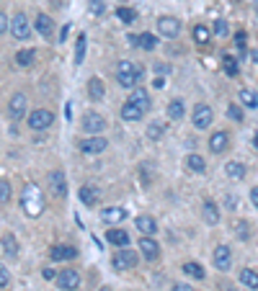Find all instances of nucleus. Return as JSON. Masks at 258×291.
<instances>
[{"label": "nucleus", "instance_id": "1", "mask_svg": "<svg viewBox=\"0 0 258 291\" xmlns=\"http://www.w3.org/2000/svg\"><path fill=\"white\" fill-rule=\"evenodd\" d=\"M21 209L26 217L36 219L39 214L44 211V196H41V188L36 183H26L23 186V193H21Z\"/></svg>", "mask_w": 258, "mask_h": 291}, {"label": "nucleus", "instance_id": "2", "mask_svg": "<svg viewBox=\"0 0 258 291\" xmlns=\"http://www.w3.org/2000/svg\"><path fill=\"white\" fill-rule=\"evenodd\" d=\"M116 80L121 88H137V83H142V70L134 67L132 62H119L116 65Z\"/></svg>", "mask_w": 258, "mask_h": 291}, {"label": "nucleus", "instance_id": "3", "mask_svg": "<svg viewBox=\"0 0 258 291\" xmlns=\"http://www.w3.org/2000/svg\"><path fill=\"white\" fill-rule=\"evenodd\" d=\"M52 124H54V114L49 109H36V111L28 114V127H31L34 132H44Z\"/></svg>", "mask_w": 258, "mask_h": 291}, {"label": "nucleus", "instance_id": "4", "mask_svg": "<svg viewBox=\"0 0 258 291\" xmlns=\"http://www.w3.org/2000/svg\"><path fill=\"white\" fill-rule=\"evenodd\" d=\"M10 34L18 41H26L28 36H31V23H28V18L23 16V13H16V16L10 18Z\"/></svg>", "mask_w": 258, "mask_h": 291}, {"label": "nucleus", "instance_id": "5", "mask_svg": "<svg viewBox=\"0 0 258 291\" xmlns=\"http://www.w3.org/2000/svg\"><path fill=\"white\" fill-rule=\"evenodd\" d=\"M57 286L62 291H75L80 286V273L75 268H62V271H59V276H57Z\"/></svg>", "mask_w": 258, "mask_h": 291}, {"label": "nucleus", "instance_id": "6", "mask_svg": "<svg viewBox=\"0 0 258 291\" xmlns=\"http://www.w3.org/2000/svg\"><path fill=\"white\" fill-rule=\"evenodd\" d=\"M212 119H215V111H212V106H207V103H196L194 116H191L194 127H196V129H207V127L212 124Z\"/></svg>", "mask_w": 258, "mask_h": 291}, {"label": "nucleus", "instance_id": "7", "mask_svg": "<svg viewBox=\"0 0 258 291\" xmlns=\"http://www.w3.org/2000/svg\"><path fill=\"white\" fill-rule=\"evenodd\" d=\"M103 129H106V119L101 114H96V111L83 114V132H88L90 137H93V134H101Z\"/></svg>", "mask_w": 258, "mask_h": 291}, {"label": "nucleus", "instance_id": "8", "mask_svg": "<svg viewBox=\"0 0 258 291\" xmlns=\"http://www.w3.org/2000/svg\"><path fill=\"white\" fill-rule=\"evenodd\" d=\"M158 34L165 36V39H176L181 34V21L173 18V16H163L158 18Z\"/></svg>", "mask_w": 258, "mask_h": 291}, {"label": "nucleus", "instance_id": "9", "mask_svg": "<svg viewBox=\"0 0 258 291\" xmlns=\"http://www.w3.org/2000/svg\"><path fill=\"white\" fill-rule=\"evenodd\" d=\"M137 266V253L129 250V248H121L116 255H114V268L116 271H127V268H134Z\"/></svg>", "mask_w": 258, "mask_h": 291}, {"label": "nucleus", "instance_id": "10", "mask_svg": "<svg viewBox=\"0 0 258 291\" xmlns=\"http://www.w3.org/2000/svg\"><path fill=\"white\" fill-rule=\"evenodd\" d=\"M28 101H26V96L23 93H16V96H10V101H8V114H10V119H16V121H21L23 116H26V106Z\"/></svg>", "mask_w": 258, "mask_h": 291}, {"label": "nucleus", "instance_id": "11", "mask_svg": "<svg viewBox=\"0 0 258 291\" xmlns=\"http://www.w3.org/2000/svg\"><path fill=\"white\" fill-rule=\"evenodd\" d=\"M47 183H49V191L54 196H65L67 193V180H65V173L62 170H52L47 175Z\"/></svg>", "mask_w": 258, "mask_h": 291}, {"label": "nucleus", "instance_id": "12", "mask_svg": "<svg viewBox=\"0 0 258 291\" xmlns=\"http://www.w3.org/2000/svg\"><path fill=\"white\" fill-rule=\"evenodd\" d=\"M140 253H142L145 260H158L160 258V245L150 237V235H142V240H140Z\"/></svg>", "mask_w": 258, "mask_h": 291}, {"label": "nucleus", "instance_id": "13", "mask_svg": "<svg viewBox=\"0 0 258 291\" xmlns=\"http://www.w3.org/2000/svg\"><path fill=\"white\" fill-rule=\"evenodd\" d=\"M230 266H233L230 248H227V245H217L215 248V268L217 271H230Z\"/></svg>", "mask_w": 258, "mask_h": 291}, {"label": "nucleus", "instance_id": "14", "mask_svg": "<svg viewBox=\"0 0 258 291\" xmlns=\"http://www.w3.org/2000/svg\"><path fill=\"white\" fill-rule=\"evenodd\" d=\"M106 145H109V142H106L103 137L93 134V137H88V140L80 142V152H85V155H98V152L106 149Z\"/></svg>", "mask_w": 258, "mask_h": 291}, {"label": "nucleus", "instance_id": "15", "mask_svg": "<svg viewBox=\"0 0 258 291\" xmlns=\"http://www.w3.org/2000/svg\"><path fill=\"white\" fill-rule=\"evenodd\" d=\"M227 147H230V134H227V132H215V134L209 137V149L215 152V155L225 152Z\"/></svg>", "mask_w": 258, "mask_h": 291}, {"label": "nucleus", "instance_id": "16", "mask_svg": "<svg viewBox=\"0 0 258 291\" xmlns=\"http://www.w3.org/2000/svg\"><path fill=\"white\" fill-rule=\"evenodd\" d=\"M101 219L106 224H121V222L127 219V209L124 206H109V209H103Z\"/></svg>", "mask_w": 258, "mask_h": 291}, {"label": "nucleus", "instance_id": "17", "mask_svg": "<svg viewBox=\"0 0 258 291\" xmlns=\"http://www.w3.org/2000/svg\"><path fill=\"white\" fill-rule=\"evenodd\" d=\"M134 227H137L142 235H150V237H153V235L158 232V222H155L153 217H150V214H140V217L134 219Z\"/></svg>", "mask_w": 258, "mask_h": 291}, {"label": "nucleus", "instance_id": "18", "mask_svg": "<svg viewBox=\"0 0 258 291\" xmlns=\"http://www.w3.org/2000/svg\"><path fill=\"white\" fill-rule=\"evenodd\" d=\"M49 255H52V260H75L78 258V248H72V245H54Z\"/></svg>", "mask_w": 258, "mask_h": 291}, {"label": "nucleus", "instance_id": "19", "mask_svg": "<svg viewBox=\"0 0 258 291\" xmlns=\"http://www.w3.org/2000/svg\"><path fill=\"white\" fill-rule=\"evenodd\" d=\"M34 28H36V31H39L44 39H47V36H52V31H54V21L47 16V13H39L36 21H34Z\"/></svg>", "mask_w": 258, "mask_h": 291}, {"label": "nucleus", "instance_id": "20", "mask_svg": "<svg viewBox=\"0 0 258 291\" xmlns=\"http://www.w3.org/2000/svg\"><path fill=\"white\" fill-rule=\"evenodd\" d=\"M142 116H145V109H140L137 103L127 101L124 106H121V119H124V121H140Z\"/></svg>", "mask_w": 258, "mask_h": 291}, {"label": "nucleus", "instance_id": "21", "mask_svg": "<svg viewBox=\"0 0 258 291\" xmlns=\"http://www.w3.org/2000/svg\"><path fill=\"white\" fill-rule=\"evenodd\" d=\"M106 240H109L111 245H116V248H127L129 245V235L124 232V229H119V227H111L109 232H106Z\"/></svg>", "mask_w": 258, "mask_h": 291}, {"label": "nucleus", "instance_id": "22", "mask_svg": "<svg viewBox=\"0 0 258 291\" xmlns=\"http://www.w3.org/2000/svg\"><path fill=\"white\" fill-rule=\"evenodd\" d=\"M88 96H90V101H103V96H106V88H103V80L101 78H90L88 80Z\"/></svg>", "mask_w": 258, "mask_h": 291}, {"label": "nucleus", "instance_id": "23", "mask_svg": "<svg viewBox=\"0 0 258 291\" xmlns=\"http://www.w3.org/2000/svg\"><path fill=\"white\" fill-rule=\"evenodd\" d=\"M129 41H134L137 47L147 49V52H153L158 47V36L155 34H140V36H129Z\"/></svg>", "mask_w": 258, "mask_h": 291}, {"label": "nucleus", "instance_id": "24", "mask_svg": "<svg viewBox=\"0 0 258 291\" xmlns=\"http://www.w3.org/2000/svg\"><path fill=\"white\" fill-rule=\"evenodd\" d=\"M78 196H80L83 206H96V204H98V191H96L93 186H80Z\"/></svg>", "mask_w": 258, "mask_h": 291}, {"label": "nucleus", "instance_id": "25", "mask_svg": "<svg viewBox=\"0 0 258 291\" xmlns=\"http://www.w3.org/2000/svg\"><path fill=\"white\" fill-rule=\"evenodd\" d=\"M0 245H3V250H5L8 258H16L18 255V240L13 237L10 232H5L3 237H0Z\"/></svg>", "mask_w": 258, "mask_h": 291}, {"label": "nucleus", "instance_id": "26", "mask_svg": "<svg viewBox=\"0 0 258 291\" xmlns=\"http://www.w3.org/2000/svg\"><path fill=\"white\" fill-rule=\"evenodd\" d=\"M225 173H227V178L240 180V178H246V165L238 162V160H233V162H227V165H225Z\"/></svg>", "mask_w": 258, "mask_h": 291}, {"label": "nucleus", "instance_id": "27", "mask_svg": "<svg viewBox=\"0 0 258 291\" xmlns=\"http://www.w3.org/2000/svg\"><path fill=\"white\" fill-rule=\"evenodd\" d=\"M34 59H36V52L34 49H18L16 52V65L18 67H31Z\"/></svg>", "mask_w": 258, "mask_h": 291}, {"label": "nucleus", "instance_id": "28", "mask_svg": "<svg viewBox=\"0 0 258 291\" xmlns=\"http://www.w3.org/2000/svg\"><path fill=\"white\" fill-rule=\"evenodd\" d=\"M184 114H186V103L181 101V98H173V101L168 103V116H171L173 121H178V119H184Z\"/></svg>", "mask_w": 258, "mask_h": 291}, {"label": "nucleus", "instance_id": "29", "mask_svg": "<svg viewBox=\"0 0 258 291\" xmlns=\"http://www.w3.org/2000/svg\"><path fill=\"white\" fill-rule=\"evenodd\" d=\"M240 284L248 286V289H258V271L243 268V271H240Z\"/></svg>", "mask_w": 258, "mask_h": 291}, {"label": "nucleus", "instance_id": "30", "mask_svg": "<svg viewBox=\"0 0 258 291\" xmlns=\"http://www.w3.org/2000/svg\"><path fill=\"white\" fill-rule=\"evenodd\" d=\"M145 134H147V140L158 142L160 137L165 134V124H163V121H150V124H147V129H145Z\"/></svg>", "mask_w": 258, "mask_h": 291}, {"label": "nucleus", "instance_id": "31", "mask_svg": "<svg viewBox=\"0 0 258 291\" xmlns=\"http://www.w3.org/2000/svg\"><path fill=\"white\" fill-rule=\"evenodd\" d=\"M204 219H207V224H212L215 227L217 222H220V211H217V204L215 201H204Z\"/></svg>", "mask_w": 258, "mask_h": 291}, {"label": "nucleus", "instance_id": "32", "mask_svg": "<svg viewBox=\"0 0 258 291\" xmlns=\"http://www.w3.org/2000/svg\"><path fill=\"white\" fill-rule=\"evenodd\" d=\"M129 101H132V103H137L140 109H145V111L150 109V96L145 93V88H134V90H132V96H129Z\"/></svg>", "mask_w": 258, "mask_h": 291}, {"label": "nucleus", "instance_id": "33", "mask_svg": "<svg viewBox=\"0 0 258 291\" xmlns=\"http://www.w3.org/2000/svg\"><path fill=\"white\" fill-rule=\"evenodd\" d=\"M181 271H184L186 276H191V279H196V281H202L204 276H207V271H204L199 263H194V260H189V263H184V268H181Z\"/></svg>", "mask_w": 258, "mask_h": 291}, {"label": "nucleus", "instance_id": "34", "mask_svg": "<svg viewBox=\"0 0 258 291\" xmlns=\"http://www.w3.org/2000/svg\"><path fill=\"white\" fill-rule=\"evenodd\" d=\"M240 103L248 106V109H258V93L251 90V88H243L240 90Z\"/></svg>", "mask_w": 258, "mask_h": 291}, {"label": "nucleus", "instance_id": "35", "mask_svg": "<svg viewBox=\"0 0 258 291\" xmlns=\"http://www.w3.org/2000/svg\"><path fill=\"white\" fill-rule=\"evenodd\" d=\"M186 167H189L191 173H204L207 170V162H204L202 155H189L186 157Z\"/></svg>", "mask_w": 258, "mask_h": 291}, {"label": "nucleus", "instance_id": "36", "mask_svg": "<svg viewBox=\"0 0 258 291\" xmlns=\"http://www.w3.org/2000/svg\"><path fill=\"white\" fill-rule=\"evenodd\" d=\"M85 47H88V39H85V34H80V36H78V44H75V65H80V62H83Z\"/></svg>", "mask_w": 258, "mask_h": 291}, {"label": "nucleus", "instance_id": "37", "mask_svg": "<svg viewBox=\"0 0 258 291\" xmlns=\"http://www.w3.org/2000/svg\"><path fill=\"white\" fill-rule=\"evenodd\" d=\"M116 16H119V21H121V23H134V18H137V13H134L132 8H124V5H121V8L116 10Z\"/></svg>", "mask_w": 258, "mask_h": 291}, {"label": "nucleus", "instance_id": "38", "mask_svg": "<svg viewBox=\"0 0 258 291\" xmlns=\"http://www.w3.org/2000/svg\"><path fill=\"white\" fill-rule=\"evenodd\" d=\"M209 36H212V34H209V28H207V26H202V23H199V26H194V39L199 41V44H207Z\"/></svg>", "mask_w": 258, "mask_h": 291}, {"label": "nucleus", "instance_id": "39", "mask_svg": "<svg viewBox=\"0 0 258 291\" xmlns=\"http://www.w3.org/2000/svg\"><path fill=\"white\" fill-rule=\"evenodd\" d=\"M235 235H238V240H248L251 237V224L248 222H238L235 224Z\"/></svg>", "mask_w": 258, "mask_h": 291}, {"label": "nucleus", "instance_id": "40", "mask_svg": "<svg viewBox=\"0 0 258 291\" xmlns=\"http://www.w3.org/2000/svg\"><path fill=\"white\" fill-rule=\"evenodd\" d=\"M8 201H10V183L0 180V204H8Z\"/></svg>", "mask_w": 258, "mask_h": 291}, {"label": "nucleus", "instance_id": "41", "mask_svg": "<svg viewBox=\"0 0 258 291\" xmlns=\"http://www.w3.org/2000/svg\"><path fill=\"white\" fill-rule=\"evenodd\" d=\"M8 286H10V273L3 263H0V289H8Z\"/></svg>", "mask_w": 258, "mask_h": 291}, {"label": "nucleus", "instance_id": "42", "mask_svg": "<svg viewBox=\"0 0 258 291\" xmlns=\"http://www.w3.org/2000/svg\"><path fill=\"white\" fill-rule=\"evenodd\" d=\"M225 72L227 75H238V62L233 57H225Z\"/></svg>", "mask_w": 258, "mask_h": 291}, {"label": "nucleus", "instance_id": "43", "mask_svg": "<svg viewBox=\"0 0 258 291\" xmlns=\"http://www.w3.org/2000/svg\"><path fill=\"white\" fill-rule=\"evenodd\" d=\"M215 34H217V36H225V34H227V21H222V18L215 21Z\"/></svg>", "mask_w": 258, "mask_h": 291}, {"label": "nucleus", "instance_id": "44", "mask_svg": "<svg viewBox=\"0 0 258 291\" xmlns=\"http://www.w3.org/2000/svg\"><path fill=\"white\" fill-rule=\"evenodd\" d=\"M90 10L96 13V16H101V13L106 10V5H103V0H90Z\"/></svg>", "mask_w": 258, "mask_h": 291}, {"label": "nucleus", "instance_id": "45", "mask_svg": "<svg viewBox=\"0 0 258 291\" xmlns=\"http://www.w3.org/2000/svg\"><path fill=\"white\" fill-rule=\"evenodd\" d=\"M227 116H230L233 121H243V111L238 109V106H230V109H227Z\"/></svg>", "mask_w": 258, "mask_h": 291}, {"label": "nucleus", "instance_id": "46", "mask_svg": "<svg viewBox=\"0 0 258 291\" xmlns=\"http://www.w3.org/2000/svg\"><path fill=\"white\" fill-rule=\"evenodd\" d=\"M8 28H10V21H8V16H5V13L0 10V36H3V34L8 31Z\"/></svg>", "mask_w": 258, "mask_h": 291}, {"label": "nucleus", "instance_id": "47", "mask_svg": "<svg viewBox=\"0 0 258 291\" xmlns=\"http://www.w3.org/2000/svg\"><path fill=\"white\" fill-rule=\"evenodd\" d=\"M235 44H238V49H246V34H243V31L235 36Z\"/></svg>", "mask_w": 258, "mask_h": 291}, {"label": "nucleus", "instance_id": "48", "mask_svg": "<svg viewBox=\"0 0 258 291\" xmlns=\"http://www.w3.org/2000/svg\"><path fill=\"white\" fill-rule=\"evenodd\" d=\"M173 291H194V289H191L189 284H176V286H173Z\"/></svg>", "mask_w": 258, "mask_h": 291}, {"label": "nucleus", "instance_id": "49", "mask_svg": "<svg viewBox=\"0 0 258 291\" xmlns=\"http://www.w3.org/2000/svg\"><path fill=\"white\" fill-rule=\"evenodd\" d=\"M251 201H253V206L258 209V186H256V188L251 191Z\"/></svg>", "mask_w": 258, "mask_h": 291}, {"label": "nucleus", "instance_id": "50", "mask_svg": "<svg viewBox=\"0 0 258 291\" xmlns=\"http://www.w3.org/2000/svg\"><path fill=\"white\" fill-rule=\"evenodd\" d=\"M44 279H54V271L52 268H44Z\"/></svg>", "mask_w": 258, "mask_h": 291}, {"label": "nucleus", "instance_id": "51", "mask_svg": "<svg viewBox=\"0 0 258 291\" xmlns=\"http://www.w3.org/2000/svg\"><path fill=\"white\" fill-rule=\"evenodd\" d=\"M153 85H155V88H163V85H165V80H163V78H155V80H153Z\"/></svg>", "mask_w": 258, "mask_h": 291}, {"label": "nucleus", "instance_id": "52", "mask_svg": "<svg viewBox=\"0 0 258 291\" xmlns=\"http://www.w3.org/2000/svg\"><path fill=\"white\" fill-rule=\"evenodd\" d=\"M253 147H256V149H258V134H256V140H253Z\"/></svg>", "mask_w": 258, "mask_h": 291}, {"label": "nucleus", "instance_id": "53", "mask_svg": "<svg viewBox=\"0 0 258 291\" xmlns=\"http://www.w3.org/2000/svg\"><path fill=\"white\" fill-rule=\"evenodd\" d=\"M98 291H111V289H109V286H103V289H98Z\"/></svg>", "mask_w": 258, "mask_h": 291}]
</instances>
